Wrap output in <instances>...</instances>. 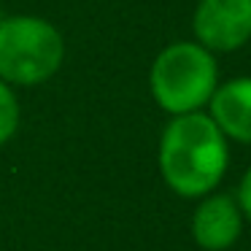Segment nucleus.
Segmentation results:
<instances>
[{"label":"nucleus","instance_id":"nucleus-1","mask_svg":"<svg viewBox=\"0 0 251 251\" xmlns=\"http://www.w3.org/2000/svg\"><path fill=\"white\" fill-rule=\"evenodd\" d=\"M229 165L224 132L202 111L173 116L159 138V173L181 197H205Z\"/></svg>","mask_w":251,"mask_h":251},{"label":"nucleus","instance_id":"nucleus-2","mask_svg":"<svg viewBox=\"0 0 251 251\" xmlns=\"http://www.w3.org/2000/svg\"><path fill=\"white\" fill-rule=\"evenodd\" d=\"M219 87V65L213 51L197 41H176L151 62L149 89L154 103L170 116L192 114L208 105Z\"/></svg>","mask_w":251,"mask_h":251},{"label":"nucleus","instance_id":"nucleus-3","mask_svg":"<svg viewBox=\"0 0 251 251\" xmlns=\"http://www.w3.org/2000/svg\"><path fill=\"white\" fill-rule=\"evenodd\" d=\"M65 41L60 30L41 17L0 19V78L17 87L44 84L60 71Z\"/></svg>","mask_w":251,"mask_h":251},{"label":"nucleus","instance_id":"nucleus-4","mask_svg":"<svg viewBox=\"0 0 251 251\" xmlns=\"http://www.w3.org/2000/svg\"><path fill=\"white\" fill-rule=\"evenodd\" d=\"M195 41L208 51H238L251 41V0H200L192 14Z\"/></svg>","mask_w":251,"mask_h":251},{"label":"nucleus","instance_id":"nucleus-5","mask_svg":"<svg viewBox=\"0 0 251 251\" xmlns=\"http://www.w3.org/2000/svg\"><path fill=\"white\" fill-rule=\"evenodd\" d=\"M243 232V213L229 195H205L192 213V238L205 251H224Z\"/></svg>","mask_w":251,"mask_h":251},{"label":"nucleus","instance_id":"nucleus-6","mask_svg":"<svg viewBox=\"0 0 251 251\" xmlns=\"http://www.w3.org/2000/svg\"><path fill=\"white\" fill-rule=\"evenodd\" d=\"M211 119L238 143H251V76H238L219 84L213 98L208 100Z\"/></svg>","mask_w":251,"mask_h":251},{"label":"nucleus","instance_id":"nucleus-7","mask_svg":"<svg viewBox=\"0 0 251 251\" xmlns=\"http://www.w3.org/2000/svg\"><path fill=\"white\" fill-rule=\"evenodd\" d=\"M19 127V103L14 95L11 84H6L0 78V146L8 143L14 138Z\"/></svg>","mask_w":251,"mask_h":251},{"label":"nucleus","instance_id":"nucleus-8","mask_svg":"<svg viewBox=\"0 0 251 251\" xmlns=\"http://www.w3.org/2000/svg\"><path fill=\"white\" fill-rule=\"evenodd\" d=\"M238 208H240V213H243L246 219H251V165L246 168V173H243V178H240V186H238Z\"/></svg>","mask_w":251,"mask_h":251}]
</instances>
